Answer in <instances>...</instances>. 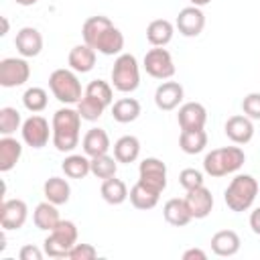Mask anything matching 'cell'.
Returning a JSON list of instances; mask_svg holds the SVG:
<instances>
[{"label":"cell","mask_w":260,"mask_h":260,"mask_svg":"<svg viewBox=\"0 0 260 260\" xmlns=\"http://www.w3.org/2000/svg\"><path fill=\"white\" fill-rule=\"evenodd\" d=\"M83 43L102 55H120L124 49V35L108 16H89L81 26Z\"/></svg>","instance_id":"1"},{"label":"cell","mask_w":260,"mask_h":260,"mask_svg":"<svg viewBox=\"0 0 260 260\" xmlns=\"http://www.w3.org/2000/svg\"><path fill=\"white\" fill-rule=\"evenodd\" d=\"M51 128H53V146L59 152H73L75 146L79 144V130H81V116L77 112V108H59L53 114L51 120Z\"/></svg>","instance_id":"2"},{"label":"cell","mask_w":260,"mask_h":260,"mask_svg":"<svg viewBox=\"0 0 260 260\" xmlns=\"http://www.w3.org/2000/svg\"><path fill=\"white\" fill-rule=\"evenodd\" d=\"M258 191V181L252 175H236L223 191V201L232 211L242 213L254 205Z\"/></svg>","instance_id":"3"},{"label":"cell","mask_w":260,"mask_h":260,"mask_svg":"<svg viewBox=\"0 0 260 260\" xmlns=\"http://www.w3.org/2000/svg\"><path fill=\"white\" fill-rule=\"evenodd\" d=\"M246 162V154L240 146H223L215 148L205 154L203 158V171L209 177H225L230 173H236Z\"/></svg>","instance_id":"4"},{"label":"cell","mask_w":260,"mask_h":260,"mask_svg":"<svg viewBox=\"0 0 260 260\" xmlns=\"http://www.w3.org/2000/svg\"><path fill=\"white\" fill-rule=\"evenodd\" d=\"M49 89L65 106L77 104L85 93L81 89V81L73 69H55L49 75Z\"/></svg>","instance_id":"5"},{"label":"cell","mask_w":260,"mask_h":260,"mask_svg":"<svg viewBox=\"0 0 260 260\" xmlns=\"http://www.w3.org/2000/svg\"><path fill=\"white\" fill-rule=\"evenodd\" d=\"M77 225L71 219H61L45 238L43 250L51 258H67L69 250L77 244Z\"/></svg>","instance_id":"6"},{"label":"cell","mask_w":260,"mask_h":260,"mask_svg":"<svg viewBox=\"0 0 260 260\" xmlns=\"http://www.w3.org/2000/svg\"><path fill=\"white\" fill-rule=\"evenodd\" d=\"M112 85L122 93H132L140 85V65L132 53H120L112 67Z\"/></svg>","instance_id":"7"},{"label":"cell","mask_w":260,"mask_h":260,"mask_svg":"<svg viewBox=\"0 0 260 260\" xmlns=\"http://www.w3.org/2000/svg\"><path fill=\"white\" fill-rule=\"evenodd\" d=\"M142 67L144 71L154 77V79H171L175 75V63H173V55L165 49V47H152L150 51H146L144 59H142Z\"/></svg>","instance_id":"8"},{"label":"cell","mask_w":260,"mask_h":260,"mask_svg":"<svg viewBox=\"0 0 260 260\" xmlns=\"http://www.w3.org/2000/svg\"><path fill=\"white\" fill-rule=\"evenodd\" d=\"M30 77V65L24 57H6L0 61V85L18 87Z\"/></svg>","instance_id":"9"},{"label":"cell","mask_w":260,"mask_h":260,"mask_svg":"<svg viewBox=\"0 0 260 260\" xmlns=\"http://www.w3.org/2000/svg\"><path fill=\"white\" fill-rule=\"evenodd\" d=\"M20 134H22V142L26 146H30V148H43V146H47L49 138H53V128H49V122L43 116L32 114L30 118H26L22 122Z\"/></svg>","instance_id":"10"},{"label":"cell","mask_w":260,"mask_h":260,"mask_svg":"<svg viewBox=\"0 0 260 260\" xmlns=\"http://www.w3.org/2000/svg\"><path fill=\"white\" fill-rule=\"evenodd\" d=\"M138 181L162 193L167 189V165L156 156H146L138 165Z\"/></svg>","instance_id":"11"},{"label":"cell","mask_w":260,"mask_h":260,"mask_svg":"<svg viewBox=\"0 0 260 260\" xmlns=\"http://www.w3.org/2000/svg\"><path fill=\"white\" fill-rule=\"evenodd\" d=\"M28 207L22 199H2L0 205V225L2 230H20L26 223Z\"/></svg>","instance_id":"12"},{"label":"cell","mask_w":260,"mask_h":260,"mask_svg":"<svg viewBox=\"0 0 260 260\" xmlns=\"http://www.w3.org/2000/svg\"><path fill=\"white\" fill-rule=\"evenodd\" d=\"M175 26L183 37H199L205 28V14L199 6H185L183 10H179Z\"/></svg>","instance_id":"13"},{"label":"cell","mask_w":260,"mask_h":260,"mask_svg":"<svg viewBox=\"0 0 260 260\" xmlns=\"http://www.w3.org/2000/svg\"><path fill=\"white\" fill-rule=\"evenodd\" d=\"M177 120H179L181 130H203L207 122V110L199 102H187L179 106Z\"/></svg>","instance_id":"14"},{"label":"cell","mask_w":260,"mask_h":260,"mask_svg":"<svg viewBox=\"0 0 260 260\" xmlns=\"http://www.w3.org/2000/svg\"><path fill=\"white\" fill-rule=\"evenodd\" d=\"M185 201H187V207H189L193 219H205L213 209V195L205 185L189 189L185 195Z\"/></svg>","instance_id":"15"},{"label":"cell","mask_w":260,"mask_h":260,"mask_svg":"<svg viewBox=\"0 0 260 260\" xmlns=\"http://www.w3.org/2000/svg\"><path fill=\"white\" fill-rule=\"evenodd\" d=\"M183 98H185V89L179 81H162L154 91V104L162 112H171L179 108Z\"/></svg>","instance_id":"16"},{"label":"cell","mask_w":260,"mask_h":260,"mask_svg":"<svg viewBox=\"0 0 260 260\" xmlns=\"http://www.w3.org/2000/svg\"><path fill=\"white\" fill-rule=\"evenodd\" d=\"M223 132L234 144H248L254 138V122L246 114L244 116L236 114V116L228 118V122L223 126Z\"/></svg>","instance_id":"17"},{"label":"cell","mask_w":260,"mask_h":260,"mask_svg":"<svg viewBox=\"0 0 260 260\" xmlns=\"http://www.w3.org/2000/svg\"><path fill=\"white\" fill-rule=\"evenodd\" d=\"M14 45H16V51L20 53V57H24V59L37 57L43 51V35L35 26H22L14 37Z\"/></svg>","instance_id":"18"},{"label":"cell","mask_w":260,"mask_h":260,"mask_svg":"<svg viewBox=\"0 0 260 260\" xmlns=\"http://www.w3.org/2000/svg\"><path fill=\"white\" fill-rule=\"evenodd\" d=\"M240 246L242 240L234 230H219L211 236V250L215 256H223V258L236 256L240 252Z\"/></svg>","instance_id":"19"},{"label":"cell","mask_w":260,"mask_h":260,"mask_svg":"<svg viewBox=\"0 0 260 260\" xmlns=\"http://www.w3.org/2000/svg\"><path fill=\"white\" fill-rule=\"evenodd\" d=\"M81 146H83V154L93 158L100 154H108V150L112 148V142L104 128H89L81 140Z\"/></svg>","instance_id":"20"},{"label":"cell","mask_w":260,"mask_h":260,"mask_svg":"<svg viewBox=\"0 0 260 260\" xmlns=\"http://www.w3.org/2000/svg\"><path fill=\"white\" fill-rule=\"evenodd\" d=\"M95 49H91L89 45H75L71 51H69V57H67V63H69V69H73L75 73H89L93 67H95Z\"/></svg>","instance_id":"21"},{"label":"cell","mask_w":260,"mask_h":260,"mask_svg":"<svg viewBox=\"0 0 260 260\" xmlns=\"http://www.w3.org/2000/svg\"><path fill=\"white\" fill-rule=\"evenodd\" d=\"M173 35H175V24L167 18H156V20H150L148 26H146V41L152 45V47H165L173 41Z\"/></svg>","instance_id":"22"},{"label":"cell","mask_w":260,"mask_h":260,"mask_svg":"<svg viewBox=\"0 0 260 260\" xmlns=\"http://www.w3.org/2000/svg\"><path fill=\"white\" fill-rule=\"evenodd\" d=\"M22 156V144L12 136L0 138V171L8 173L16 167V162Z\"/></svg>","instance_id":"23"},{"label":"cell","mask_w":260,"mask_h":260,"mask_svg":"<svg viewBox=\"0 0 260 260\" xmlns=\"http://www.w3.org/2000/svg\"><path fill=\"white\" fill-rule=\"evenodd\" d=\"M43 195L55 205H65L71 197V185L63 177H49L43 185Z\"/></svg>","instance_id":"24"},{"label":"cell","mask_w":260,"mask_h":260,"mask_svg":"<svg viewBox=\"0 0 260 260\" xmlns=\"http://www.w3.org/2000/svg\"><path fill=\"white\" fill-rule=\"evenodd\" d=\"M162 215L175 228H183V225H187L193 219V215H191V211L187 207V201L185 199H179V197H173V199H169L165 203Z\"/></svg>","instance_id":"25"},{"label":"cell","mask_w":260,"mask_h":260,"mask_svg":"<svg viewBox=\"0 0 260 260\" xmlns=\"http://www.w3.org/2000/svg\"><path fill=\"white\" fill-rule=\"evenodd\" d=\"M114 156L118 162H134L138 156H140V140L132 134H126V136H120L116 142H114Z\"/></svg>","instance_id":"26"},{"label":"cell","mask_w":260,"mask_h":260,"mask_svg":"<svg viewBox=\"0 0 260 260\" xmlns=\"http://www.w3.org/2000/svg\"><path fill=\"white\" fill-rule=\"evenodd\" d=\"M128 197H130V203H132L136 209L146 211V209L156 207L160 193H158V191H154V189H150V187H146L144 183L136 181V183L132 185V189H130V193H128Z\"/></svg>","instance_id":"27"},{"label":"cell","mask_w":260,"mask_h":260,"mask_svg":"<svg viewBox=\"0 0 260 260\" xmlns=\"http://www.w3.org/2000/svg\"><path fill=\"white\" fill-rule=\"evenodd\" d=\"M32 221H35V225H37L39 230L51 232V230L61 221L57 205L45 199L43 203H39V205L35 207V211H32Z\"/></svg>","instance_id":"28"},{"label":"cell","mask_w":260,"mask_h":260,"mask_svg":"<svg viewBox=\"0 0 260 260\" xmlns=\"http://www.w3.org/2000/svg\"><path fill=\"white\" fill-rule=\"evenodd\" d=\"M140 102L134 98H120L112 104V118L118 124H130L140 116Z\"/></svg>","instance_id":"29"},{"label":"cell","mask_w":260,"mask_h":260,"mask_svg":"<svg viewBox=\"0 0 260 260\" xmlns=\"http://www.w3.org/2000/svg\"><path fill=\"white\" fill-rule=\"evenodd\" d=\"M100 193H102V199L106 203H110V205H122L128 199V193L130 191H128V187H126V183L122 179L110 177V179H104Z\"/></svg>","instance_id":"30"},{"label":"cell","mask_w":260,"mask_h":260,"mask_svg":"<svg viewBox=\"0 0 260 260\" xmlns=\"http://www.w3.org/2000/svg\"><path fill=\"white\" fill-rule=\"evenodd\" d=\"M61 171L69 179H85L91 173V160L87 154H69L61 162Z\"/></svg>","instance_id":"31"},{"label":"cell","mask_w":260,"mask_h":260,"mask_svg":"<svg viewBox=\"0 0 260 260\" xmlns=\"http://www.w3.org/2000/svg\"><path fill=\"white\" fill-rule=\"evenodd\" d=\"M207 146V132L205 130H181L179 148L185 154H199Z\"/></svg>","instance_id":"32"},{"label":"cell","mask_w":260,"mask_h":260,"mask_svg":"<svg viewBox=\"0 0 260 260\" xmlns=\"http://www.w3.org/2000/svg\"><path fill=\"white\" fill-rule=\"evenodd\" d=\"M75 106H77V112H79L81 120H85V122H95V120H100L102 114H104V110H106V106H104L100 100H95V98H91V95H87V93H83V98H81Z\"/></svg>","instance_id":"33"},{"label":"cell","mask_w":260,"mask_h":260,"mask_svg":"<svg viewBox=\"0 0 260 260\" xmlns=\"http://www.w3.org/2000/svg\"><path fill=\"white\" fill-rule=\"evenodd\" d=\"M20 128H22L20 112L16 108H10V106L0 108V134L2 136H12Z\"/></svg>","instance_id":"34"},{"label":"cell","mask_w":260,"mask_h":260,"mask_svg":"<svg viewBox=\"0 0 260 260\" xmlns=\"http://www.w3.org/2000/svg\"><path fill=\"white\" fill-rule=\"evenodd\" d=\"M89 160H91V175H93V177H98V179L116 177V171H118V160H116V156L100 154V156H93V158H89Z\"/></svg>","instance_id":"35"},{"label":"cell","mask_w":260,"mask_h":260,"mask_svg":"<svg viewBox=\"0 0 260 260\" xmlns=\"http://www.w3.org/2000/svg\"><path fill=\"white\" fill-rule=\"evenodd\" d=\"M22 104L28 112L32 114H39L47 108L49 104V93L43 89V87H28L24 93H22Z\"/></svg>","instance_id":"36"},{"label":"cell","mask_w":260,"mask_h":260,"mask_svg":"<svg viewBox=\"0 0 260 260\" xmlns=\"http://www.w3.org/2000/svg\"><path fill=\"white\" fill-rule=\"evenodd\" d=\"M85 93L91 95V98H95V100H100L106 108L112 106V102H114V89H112V85H110L108 81H104V79H93V81H89L87 87H85Z\"/></svg>","instance_id":"37"},{"label":"cell","mask_w":260,"mask_h":260,"mask_svg":"<svg viewBox=\"0 0 260 260\" xmlns=\"http://www.w3.org/2000/svg\"><path fill=\"white\" fill-rule=\"evenodd\" d=\"M179 183H181V187L185 191L195 189V187H201L203 185V173L197 171V169H191V167L189 169H183L179 173Z\"/></svg>","instance_id":"38"},{"label":"cell","mask_w":260,"mask_h":260,"mask_svg":"<svg viewBox=\"0 0 260 260\" xmlns=\"http://www.w3.org/2000/svg\"><path fill=\"white\" fill-rule=\"evenodd\" d=\"M242 110L248 118L260 120V91H252L242 100Z\"/></svg>","instance_id":"39"},{"label":"cell","mask_w":260,"mask_h":260,"mask_svg":"<svg viewBox=\"0 0 260 260\" xmlns=\"http://www.w3.org/2000/svg\"><path fill=\"white\" fill-rule=\"evenodd\" d=\"M67 258L69 260H93V258H98V250L91 244H75L69 250Z\"/></svg>","instance_id":"40"},{"label":"cell","mask_w":260,"mask_h":260,"mask_svg":"<svg viewBox=\"0 0 260 260\" xmlns=\"http://www.w3.org/2000/svg\"><path fill=\"white\" fill-rule=\"evenodd\" d=\"M43 254H45V250H41L39 246L26 244V246L20 248L18 258H20V260H43Z\"/></svg>","instance_id":"41"},{"label":"cell","mask_w":260,"mask_h":260,"mask_svg":"<svg viewBox=\"0 0 260 260\" xmlns=\"http://www.w3.org/2000/svg\"><path fill=\"white\" fill-rule=\"evenodd\" d=\"M205 258H207V252L201 248H189L183 252V260H205Z\"/></svg>","instance_id":"42"},{"label":"cell","mask_w":260,"mask_h":260,"mask_svg":"<svg viewBox=\"0 0 260 260\" xmlns=\"http://www.w3.org/2000/svg\"><path fill=\"white\" fill-rule=\"evenodd\" d=\"M250 228L256 236H260V207H256L252 213H250Z\"/></svg>","instance_id":"43"},{"label":"cell","mask_w":260,"mask_h":260,"mask_svg":"<svg viewBox=\"0 0 260 260\" xmlns=\"http://www.w3.org/2000/svg\"><path fill=\"white\" fill-rule=\"evenodd\" d=\"M211 0H189V4L191 6H199V8H203V6H207Z\"/></svg>","instance_id":"44"},{"label":"cell","mask_w":260,"mask_h":260,"mask_svg":"<svg viewBox=\"0 0 260 260\" xmlns=\"http://www.w3.org/2000/svg\"><path fill=\"white\" fill-rule=\"evenodd\" d=\"M16 4H20V6H35L39 0H14Z\"/></svg>","instance_id":"45"},{"label":"cell","mask_w":260,"mask_h":260,"mask_svg":"<svg viewBox=\"0 0 260 260\" xmlns=\"http://www.w3.org/2000/svg\"><path fill=\"white\" fill-rule=\"evenodd\" d=\"M2 24H4V28H2V32H0V35H6V32H8V20H6V18H2Z\"/></svg>","instance_id":"46"}]
</instances>
